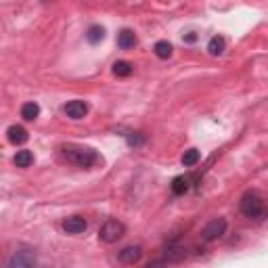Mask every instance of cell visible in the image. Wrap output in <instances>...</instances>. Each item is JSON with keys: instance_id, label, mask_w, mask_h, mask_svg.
<instances>
[{"instance_id": "obj_21", "label": "cell", "mask_w": 268, "mask_h": 268, "mask_svg": "<svg viewBox=\"0 0 268 268\" xmlns=\"http://www.w3.org/2000/svg\"><path fill=\"white\" fill-rule=\"evenodd\" d=\"M145 268H168V260H163V258H157V260H151Z\"/></svg>"}, {"instance_id": "obj_17", "label": "cell", "mask_w": 268, "mask_h": 268, "mask_svg": "<svg viewBox=\"0 0 268 268\" xmlns=\"http://www.w3.org/2000/svg\"><path fill=\"white\" fill-rule=\"evenodd\" d=\"M153 51H155V54L160 59H170L172 57V44L168 42V40H160V42H155V46H153Z\"/></svg>"}, {"instance_id": "obj_8", "label": "cell", "mask_w": 268, "mask_h": 268, "mask_svg": "<svg viewBox=\"0 0 268 268\" xmlns=\"http://www.w3.org/2000/svg\"><path fill=\"white\" fill-rule=\"evenodd\" d=\"M63 111L67 113V117H72V120H82L88 113V105L84 103V101H69V103L63 107Z\"/></svg>"}, {"instance_id": "obj_18", "label": "cell", "mask_w": 268, "mask_h": 268, "mask_svg": "<svg viewBox=\"0 0 268 268\" xmlns=\"http://www.w3.org/2000/svg\"><path fill=\"white\" fill-rule=\"evenodd\" d=\"M188 180L187 176H176L174 180H172V193L174 195H185L187 191H188Z\"/></svg>"}, {"instance_id": "obj_15", "label": "cell", "mask_w": 268, "mask_h": 268, "mask_svg": "<svg viewBox=\"0 0 268 268\" xmlns=\"http://www.w3.org/2000/svg\"><path fill=\"white\" fill-rule=\"evenodd\" d=\"M84 36H86V40H88L90 44H99L105 38V29L101 27V26H90L88 29H86Z\"/></svg>"}, {"instance_id": "obj_4", "label": "cell", "mask_w": 268, "mask_h": 268, "mask_svg": "<svg viewBox=\"0 0 268 268\" xmlns=\"http://www.w3.org/2000/svg\"><path fill=\"white\" fill-rule=\"evenodd\" d=\"M226 226H228L226 218H212L210 222H208L206 226H203V231H201V239H203V241H208V243L218 241V239L226 233Z\"/></svg>"}, {"instance_id": "obj_5", "label": "cell", "mask_w": 268, "mask_h": 268, "mask_svg": "<svg viewBox=\"0 0 268 268\" xmlns=\"http://www.w3.org/2000/svg\"><path fill=\"white\" fill-rule=\"evenodd\" d=\"M36 264V254L31 249H17L15 254L6 260L4 268H34Z\"/></svg>"}, {"instance_id": "obj_13", "label": "cell", "mask_w": 268, "mask_h": 268, "mask_svg": "<svg viewBox=\"0 0 268 268\" xmlns=\"http://www.w3.org/2000/svg\"><path fill=\"white\" fill-rule=\"evenodd\" d=\"M38 115H40V107H38V103H34V101H29V103L21 107V117L26 122H34Z\"/></svg>"}, {"instance_id": "obj_12", "label": "cell", "mask_w": 268, "mask_h": 268, "mask_svg": "<svg viewBox=\"0 0 268 268\" xmlns=\"http://www.w3.org/2000/svg\"><path fill=\"white\" fill-rule=\"evenodd\" d=\"M15 165L17 168H29L31 163H34V153L27 151V149H21V151L15 153Z\"/></svg>"}, {"instance_id": "obj_7", "label": "cell", "mask_w": 268, "mask_h": 268, "mask_svg": "<svg viewBox=\"0 0 268 268\" xmlns=\"http://www.w3.org/2000/svg\"><path fill=\"white\" fill-rule=\"evenodd\" d=\"M86 228H88V222H86V218H82V216H69L63 220V231L69 235H80Z\"/></svg>"}, {"instance_id": "obj_16", "label": "cell", "mask_w": 268, "mask_h": 268, "mask_svg": "<svg viewBox=\"0 0 268 268\" xmlns=\"http://www.w3.org/2000/svg\"><path fill=\"white\" fill-rule=\"evenodd\" d=\"M134 72V65L130 61H115L113 63V74L120 76V78H128Z\"/></svg>"}, {"instance_id": "obj_6", "label": "cell", "mask_w": 268, "mask_h": 268, "mask_svg": "<svg viewBox=\"0 0 268 268\" xmlns=\"http://www.w3.org/2000/svg\"><path fill=\"white\" fill-rule=\"evenodd\" d=\"M140 258H143V247L140 245H128L117 251V260L122 264H136Z\"/></svg>"}, {"instance_id": "obj_2", "label": "cell", "mask_w": 268, "mask_h": 268, "mask_svg": "<svg viewBox=\"0 0 268 268\" xmlns=\"http://www.w3.org/2000/svg\"><path fill=\"white\" fill-rule=\"evenodd\" d=\"M239 210L245 218L251 220H262L268 216V208H266V201L260 197L258 193H245L239 201Z\"/></svg>"}, {"instance_id": "obj_1", "label": "cell", "mask_w": 268, "mask_h": 268, "mask_svg": "<svg viewBox=\"0 0 268 268\" xmlns=\"http://www.w3.org/2000/svg\"><path fill=\"white\" fill-rule=\"evenodd\" d=\"M61 153H63V157H65V160H67L69 163L78 165V168H92L94 163H99V161H101L99 153L94 151V149H90V147L67 145V147H63V149H61Z\"/></svg>"}, {"instance_id": "obj_20", "label": "cell", "mask_w": 268, "mask_h": 268, "mask_svg": "<svg viewBox=\"0 0 268 268\" xmlns=\"http://www.w3.org/2000/svg\"><path fill=\"white\" fill-rule=\"evenodd\" d=\"M126 140H128L130 147L136 149V147H143L147 143V136L143 132H128V134H126Z\"/></svg>"}, {"instance_id": "obj_19", "label": "cell", "mask_w": 268, "mask_h": 268, "mask_svg": "<svg viewBox=\"0 0 268 268\" xmlns=\"http://www.w3.org/2000/svg\"><path fill=\"white\" fill-rule=\"evenodd\" d=\"M201 160V153L199 149H188V151H185L183 155V165H187V168H193V165Z\"/></svg>"}, {"instance_id": "obj_14", "label": "cell", "mask_w": 268, "mask_h": 268, "mask_svg": "<svg viewBox=\"0 0 268 268\" xmlns=\"http://www.w3.org/2000/svg\"><path fill=\"white\" fill-rule=\"evenodd\" d=\"M224 49H226V42H224L222 36H214V38H212V40L208 42V53L214 54V57H220V54L224 53Z\"/></svg>"}, {"instance_id": "obj_22", "label": "cell", "mask_w": 268, "mask_h": 268, "mask_svg": "<svg viewBox=\"0 0 268 268\" xmlns=\"http://www.w3.org/2000/svg\"><path fill=\"white\" fill-rule=\"evenodd\" d=\"M185 40H187V42H195V40H197V34H193V31H191V34L185 36Z\"/></svg>"}, {"instance_id": "obj_9", "label": "cell", "mask_w": 268, "mask_h": 268, "mask_svg": "<svg viewBox=\"0 0 268 268\" xmlns=\"http://www.w3.org/2000/svg\"><path fill=\"white\" fill-rule=\"evenodd\" d=\"M6 136H9V140L13 145H23L29 138V134H27V130L23 128V126L13 124V126H9V130H6Z\"/></svg>"}, {"instance_id": "obj_10", "label": "cell", "mask_w": 268, "mask_h": 268, "mask_svg": "<svg viewBox=\"0 0 268 268\" xmlns=\"http://www.w3.org/2000/svg\"><path fill=\"white\" fill-rule=\"evenodd\" d=\"M136 34H134L132 29H122L120 34H117V46H120L122 51H130L136 46Z\"/></svg>"}, {"instance_id": "obj_11", "label": "cell", "mask_w": 268, "mask_h": 268, "mask_svg": "<svg viewBox=\"0 0 268 268\" xmlns=\"http://www.w3.org/2000/svg\"><path fill=\"white\" fill-rule=\"evenodd\" d=\"M185 258H187V249L178 247L176 243H170L168 249H165V254H163V260H168V264L170 262H183Z\"/></svg>"}, {"instance_id": "obj_23", "label": "cell", "mask_w": 268, "mask_h": 268, "mask_svg": "<svg viewBox=\"0 0 268 268\" xmlns=\"http://www.w3.org/2000/svg\"><path fill=\"white\" fill-rule=\"evenodd\" d=\"M42 268H46V266H42Z\"/></svg>"}, {"instance_id": "obj_3", "label": "cell", "mask_w": 268, "mask_h": 268, "mask_svg": "<svg viewBox=\"0 0 268 268\" xmlns=\"http://www.w3.org/2000/svg\"><path fill=\"white\" fill-rule=\"evenodd\" d=\"M124 235H126L124 222H120V220H113V218L105 220V224L99 228V239L103 241V243H115V241H120Z\"/></svg>"}]
</instances>
